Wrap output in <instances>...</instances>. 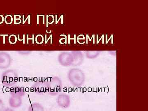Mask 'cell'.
Segmentation results:
<instances>
[{
  "mask_svg": "<svg viewBox=\"0 0 148 111\" xmlns=\"http://www.w3.org/2000/svg\"><path fill=\"white\" fill-rule=\"evenodd\" d=\"M68 77L69 81L75 86H80L84 82V74L79 69H74L70 70L68 73Z\"/></svg>",
  "mask_w": 148,
  "mask_h": 111,
  "instance_id": "obj_1",
  "label": "cell"
},
{
  "mask_svg": "<svg viewBox=\"0 0 148 111\" xmlns=\"http://www.w3.org/2000/svg\"><path fill=\"white\" fill-rule=\"evenodd\" d=\"M18 74L16 71L7 70L2 74V84L5 86L12 87L18 82Z\"/></svg>",
  "mask_w": 148,
  "mask_h": 111,
  "instance_id": "obj_2",
  "label": "cell"
},
{
  "mask_svg": "<svg viewBox=\"0 0 148 111\" xmlns=\"http://www.w3.org/2000/svg\"><path fill=\"white\" fill-rule=\"evenodd\" d=\"M62 83L57 77L52 78L47 82L48 92L51 95H55L61 91Z\"/></svg>",
  "mask_w": 148,
  "mask_h": 111,
  "instance_id": "obj_3",
  "label": "cell"
},
{
  "mask_svg": "<svg viewBox=\"0 0 148 111\" xmlns=\"http://www.w3.org/2000/svg\"><path fill=\"white\" fill-rule=\"evenodd\" d=\"M56 103L59 107L63 109H67L70 107L71 104V99L70 96L65 93L58 95Z\"/></svg>",
  "mask_w": 148,
  "mask_h": 111,
  "instance_id": "obj_4",
  "label": "cell"
},
{
  "mask_svg": "<svg viewBox=\"0 0 148 111\" xmlns=\"http://www.w3.org/2000/svg\"><path fill=\"white\" fill-rule=\"evenodd\" d=\"M12 63V58L8 53L0 52V69L3 70L8 69Z\"/></svg>",
  "mask_w": 148,
  "mask_h": 111,
  "instance_id": "obj_5",
  "label": "cell"
},
{
  "mask_svg": "<svg viewBox=\"0 0 148 111\" xmlns=\"http://www.w3.org/2000/svg\"><path fill=\"white\" fill-rule=\"evenodd\" d=\"M58 61L62 66H68L73 64V59L71 54L64 53L59 56Z\"/></svg>",
  "mask_w": 148,
  "mask_h": 111,
  "instance_id": "obj_6",
  "label": "cell"
},
{
  "mask_svg": "<svg viewBox=\"0 0 148 111\" xmlns=\"http://www.w3.org/2000/svg\"><path fill=\"white\" fill-rule=\"evenodd\" d=\"M8 103L9 106L12 108H18L22 105V98L11 96L9 99Z\"/></svg>",
  "mask_w": 148,
  "mask_h": 111,
  "instance_id": "obj_7",
  "label": "cell"
},
{
  "mask_svg": "<svg viewBox=\"0 0 148 111\" xmlns=\"http://www.w3.org/2000/svg\"><path fill=\"white\" fill-rule=\"evenodd\" d=\"M11 96L22 98L25 94V90L24 88L14 87L11 88L10 90Z\"/></svg>",
  "mask_w": 148,
  "mask_h": 111,
  "instance_id": "obj_8",
  "label": "cell"
},
{
  "mask_svg": "<svg viewBox=\"0 0 148 111\" xmlns=\"http://www.w3.org/2000/svg\"><path fill=\"white\" fill-rule=\"evenodd\" d=\"M35 91L40 94H43L47 90V83L39 82L34 87Z\"/></svg>",
  "mask_w": 148,
  "mask_h": 111,
  "instance_id": "obj_9",
  "label": "cell"
},
{
  "mask_svg": "<svg viewBox=\"0 0 148 111\" xmlns=\"http://www.w3.org/2000/svg\"><path fill=\"white\" fill-rule=\"evenodd\" d=\"M28 111H45V109L40 103H34L30 104Z\"/></svg>",
  "mask_w": 148,
  "mask_h": 111,
  "instance_id": "obj_10",
  "label": "cell"
},
{
  "mask_svg": "<svg viewBox=\"0 0 148 111\" xmlns=\"http://www.w3.org/2000/svg\"><path fill=\"white\" fill-rule=\"evenodd\" d=\"M4 21L6 24H10L13 22V18L10 15H7L4 18Z\"/></svg>",
  "mask_w": 148,
  "mask_h": 111,
  "instance_id": "obj_11",
  "label": "cell"
},
{
  "mask_svg": "<svg viewBox=\"0 0 148 111\" xmlns=\"http://www.w3.org/2000/svg\"><path fill=\"white\" fill-rule=\"evenodd\" d=\"M9 42L11 44H14L17 41V38L15 35H11L9 37Z\"/></svg>",
  "mask_w": 148,
  "mask_h": 111,
  "instance_id": "obj_12",
  "label": "cell"
},
{
  "mask_svg": "<svg viewBox=\"0 0 148 111\" xmlns=\"http://www.w3.org/2000/svg\"><path fill=\"white\" fill-rule=\"evenodd\" d=\"M36 42L38 44H41L44 41V38L42 35H38L36 37Z\"/></svg>",
  "mask_w": 148,
  "mask_h": 111,
  "instance_id": "obj_13",
  "label": "cell"
},
{
  "mask_svg": "<svg viewBox=\"0 0 148 111\" xmlns=\"http://www.w3.org/2000/svg\"><path fill=\"white\" fill-rule=\"evenodd\" d=\"M5 108L3 101L0 98V111H3Z\"/></svg>",
  "mask_w": 148,
  "mask_h": 111,
  "instance_id": "obj_14",
  "label": "cell"
},
{
  "mask_svg": "<svg viewBox=\"0 0 148 111\" xmlns=\"http://www.w3.org/2000/svg\"><path fill=\"white\" fill-rule=\"evenodd\" d=\"M47 18H48V19H50V20L47 21L48 23H49V24L52 23V21L53 22V19H53V16H51V15H49V16H47Z\"/></svg>",
  "mask_w": 148,
  "mask_h": 111,
  "instance_id": "obj_15",
  "label": "cell"
},
{
  "mask_svg": "<svg viewBox=\"0 0 148 111\" xmlns=\"http://www.w3.org/2000/svg\"><path fill=\"white\" fill-rule=\"evenodd\" d=\"M4 21V18L3 15H0V24H2L3 22Z\"/></svg>",
  "mask_w": 148,
  "mask_h": 111,
  "instance_id": "obj_16",
  "label": "cell"
},
{
  "mask_svg": "<svg viewBox=\"0 0 148 111\" xmlns=\"http://www.w3.org/2000/svg\"><path fill=\"white\" fill-rule=\"evenodd\" d=\"M3 111H15L13 110V109L12 108H5L4 110Z\"/></svg>",
  "mask_w": 148,
  "mask_h": 111,
  "instance_id": "obj_17",
  "label": "cell"
}]
</instances>
